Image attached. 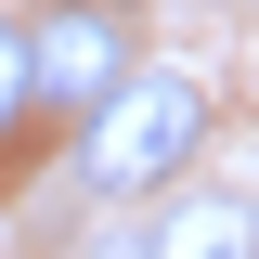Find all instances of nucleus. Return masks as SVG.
<instances>
[{"instance_id": "f257e3e1", "label": "nucleus", "mask_w": 259, "mask_h": 259, "mask_svg": "<svg viewBox=\"0 0 259 259\" xmlns=\"http://www.w3.org/2000/svg\"><path fill=\"white\" fill-rule=\"evenodd\" d=\"M194 156H207V78L194 65H130L117 91L78 117V194H104V207L168 194Z\"/></svg>"}, {"instance_id": "f03ea898", "label": "nucleus", "mask_w": 259, "mask_h": 259, "mask_svg": "<svg viewBox=\"0 0 259 259\" xmlns=\"http://www.w3.org/2000/svg\"><path fill=\"white\" fill-rule=\"evenodd\" d=\"M130 65H143V39H130L117 0H39L26 13V104L39 117H91Z\"/></svg>"}, {"instance_id": "7ed1b4c3", "label": "nucleus", "mask_w": 259, "mask_h": 259, "mask_svg": "<svg viewBox=\"0 0 259 259\" xmlns=\"http://www.w3.org/2000/svg\"><path fill=\"white\" fill-rule=\"evenodd\" d=\"M143 259H259V194H168Z\"/></svg>"}, {"instance_id": "20e7f679", "label": "nucleus", "mask_w": 259, "mask_h": 259, "mask_svg": "<svg viewBox=\"0 0 259 259\" xmlns=\"http://www.w3.org/2000/svg\"><path fill=\"white\" fill-rule=\"evenodd\" d=\"M39 104H26V13H0V143L26 130Z\"/></svg>"}]
</instances>
